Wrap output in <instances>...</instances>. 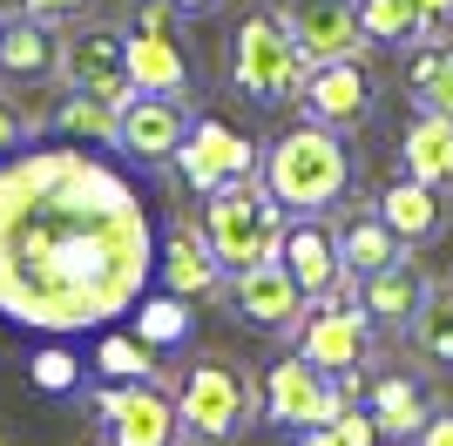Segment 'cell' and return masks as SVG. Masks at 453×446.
<instances>
[{
  "instance_id": "1",
  "label": "cell",
  "mask_w": 453,
  "mask_h": 446,
  "mask_svg": "<svg viewBox=\"0 0 453 446\" xmlns=\"http://www.w3.org/2000/svg\"><path fill=\"white\" fill-rule=\"evenodd\" d=\"M156 278V230L122 169L88 149L0 156V318L27 332H102Z\"/></svg>"
},
{
  "instance_id": "2",
  "label": "cell",
  "mask_w": 453,
  "mask_h": 446,
  "mask_svg": "<svg viewBox=\"0 0 453 446\" xmlns=\"http://www.w3.org/2000/svg\"><path fill=\"white\" fill-rule=\"evenodd\" d=\"M352 169H359L352 163V142L339 129H325V122H298V129H284L257 156L265 189L291 217H325L332 204H345L352 196Z\"/></svg>"
},
{
  "instance_id": "3",
  "label": "cell",
  "mask_w": 453,
  "mask_h": 446,
  "mask_svg": "<svg viewBox=\"0 0 453 446\" xmlns=\"http://www.w3.org/2000/svg\"><path fill=\"white\" fill-rule=\"evenodd\" d=\"M176 392V419L203 446H237L257 427V372L230 352H196L183 372H163Z\"/></svg>"
},
{
  "instance_id": "4",
  "label": "cell",
  "mask_w": 453,
  "mask_h": 446,
  "mask_svg": "<svg viewBox=\"0 0 453 446\" xmlns=\"http://www.w3.org/2000/svg\"><path fill=\"white\" fill-rule=\"evenodd\" d=\"M304 68H311V61H304L298 35L284 27V7L257 0V7L237 14L230 48H224V74H230V88L244 95L250 109H291V102H298Z\"/></svg>"
},
{
  "instance_id": "5",
  "label": "cell",
  "mask_w": 453,
  "mask_h": 446,
  "mask_svg": "<svg viewBox=\"0 0 453 446\" xmlns=\"http://www.w3.org/2000/svg\"><path fill=\"white\" fill-rule=\"evenodd\" d=\"M196 223H203L210 250H217V264H224V278H230V271H250V264L278 258L291 210L265 189V176H237V183H217L203 196V217Z\"/></svg>"
},
{
  "instance_id": "6",
  "label": "cell",
  "mask_w": 453,
  "mask_h": 446,
  "mask_svg": "<svg viewBox=\"0 0 453 446\" xmlns=\"http://www.w3.org/2000/svg\"><path fill=\"white\" fill-rule=\"evenodd\" d=\"M372 345H379V325L359 311V291L352 297H319V304H304L298 332H291V352L311 358L325 379H339V372H365L372 365Z\"/></svg>"
},
{
  "instance_id": "7",
  "label": "cell",
  "mask_w": 453,
  "mask_h": 446,
  "mask_svg": "<svg viewBox=\"0 0 453 446\" xmlns=\"http://www.w3.org/2000/svg\"><path fill=\"white\" fill-rule=\"evenodd\" d=\"M95 419L109 433V446H176L183 419H176V392L170 379H109L95 392Z\"/></svg>"
},
{
  "instance_id": "8",
  "label": "cell",
  "mask_w": 453,
  "mask_h": 446,
  "mask_svg": "<svg viewBox=\"0 0 453 446\" xmlns=\"http://www.w3.org/2000/svg\"><path fill=\"white\" fill-rule=\"evenodd\" d=\"M298 109L304 122H325V129H365L379 115V68L365 55H339V61H311L298 81Z\"/></svg>"
},
{
  "instance_id": "9",
  "label": "cell",
  "mask_w": 453,
  "mask_h": 446,
  "mask_svg": "<svg viewBox=\"0 0 453 446\" xmlns=\"http://www.w3.org/2000/svg\"><path fill=\"white\" fill-rule=\"evenodd\" d=\"M55 81L61 88H81V95H102V102H129V61H122V27L109 20H75L61 27L55 41Z\"/></svg>"
},
{
  "instance_id": "10",
  "label": "cell",
  "mask_w": 453,
  "mask_h": 446,
  "mask_svg": "<svg viewBox=\"0 0 453 446\" xmlns=\"http://www.w3.org/2000/svg\"><path fill=\"white\" fill-rule=\"evenodd\" d=\"M257 156H265V149L250 142L244 129H230V122H217V115H189V135L176 142L170 169L183 176V189L210 196L217 183H237V176H257Z\"/></svg>"
},
{
  "instance_id": "11",
  "label": "cell",
  "mask_w": 453,
  "mask_h": 446,
  "mask_svg": "<svg viewBox=\"0 0 453 446\" xmlns=\"http://www.w3.org/2000/svg\"><path fill=\"white\" fill-rule=\"evenodd\" d=\"M345 399L332 392V379H325L311 358H278V365L257 372V419H271V427H325L332 412H339Z\"/></svg>"
},
{
  "instance_id": "12",
  "label": "cell",
  "mask_w": 453,
  "mask_h": 446,
  "mask_svg": "<svg viewBox=\"0 0 453 446\" xmlns=\"http://www.w3.org/2000/svg\"><path fill=\"white\" fill-rule=\"evenodd\" d=\"M359 406L372 412V427L386 446H406L419 433V419L440 406V392H434V372L426 365H365V392H359Z\"/></svg>"
},
{
  "instance_id": "13",
  "label": "cell",
  "mask_w": 453,
  "mask_h": 446,
  "mask_svg": "<svg viewBox=\"0 0 453 446\" xmlns=\"http://www.w3.org/2000/svg\"><path fill=\"white\" fill-rule=\"evenodd\" d=\"M224 297H230V311L244 318L250 332H271V338H291V332H298V318H304V304H311V297L291 284V271H284L278 258L250 264V271H230Z\"/></svg>"
},
{
  "instance_id": "14",
  "label": "cell",
  "mask_w": 453,
  "mask_h": 446,
  "mask_svg": "<svg viewBox=\"0 0 453 446\" xmlns=\"http://www.w3.org/2000/svg\"><path fill=\"white\" fill-rule=\"evenodd\" d=\"M183 135H189V102L183 95H129V102L115 109V149L142 169H163Z\"/></svg>"
},
{
  "instance_id": "15",
  "label": "cell",
  "mask_w": 453,
  "mask_h": 446,
  "mask_svg": "<svg viewBox=\"0 0 453 446\" xmlns=\"http://www.w3.org/2000/svg\"><path fill=\"white\" fill-rule=\"evenodd\" d=\"M278 264L291 271V284H298L311 304H319V297H352L359 291V278L339 264V243H332V223L325 217H291L284 223Z\"/></svg>"
},
{
  "instance_id": "16",
  "label": "cell",
  "mask_w": 453,
  "mask_h": 446,
  "mask_svg": "<svg viewBox=\"0 0 453 446\" xmlns=\"http://www.w3.org/2000/svg\"><path fill=\"white\" fill-rule=\"evenodd\" d=\"M122 61H129V88L135 95H183L196 88V74H189V55L176 27H142V20H122Z\"/></svg>"
},
{
  "instance_id": "17",
  "label": "cell",
  "mask_w": 453,
  "mask_h": 446,
  "mask_svg": "<svg viewBox=\"0 0 453 446\" xmlns=\"http://www.w3.org/2000/svg\"><path fill=\"white\" fill-rule=\"evenodd\" d=\"M278 7H284V27L298 35L304 61H339L372 48L359 27V0H278Z\"/></svg>"
},
{
  "instance_id": "18",
  "label": "cell",
  "mask_w": 453,
  "mask_h": 446,
  "mask_svg": "<svg viewBox=\"0 0 453 446\" xmlns=\"http://www.w3.org/2000/svg\"><path fill=\"white\" fill-rule=\"evenodd\" d=\"M372 210L386 217V230H393L406 250H426V243H440L453 230V210H447V189H434V183H419V176H406L399 169L393 183L372 196Z\"/></svg>"
},
{
  "instance_id": "19",
  "label": "cell",
  "mask_w": 453,
  "mask_h": 446,
  "mask_svg": "<svg viewBox=\"0 0 453 446\" xmlns=\"http://www.w3.org/2000/svg\"><path fill=\"white\" fill-rule=\"evenodd\" d=\"M426 291H434V271H426L413 250H399L393 264H379V271H365V278H359V311L372 318L379 332H406Z\"/></svg>"
},
{
  "instance_id": "20",
  "label": "cell",
  "mask_w": 453,
  "mask_h": 446,
  "mask_svg": "<svg viewBox=\"0 0 453 446\" xmlns=\"http://www.w3.org/2000/svg\"><path fill=\"white\" fill-rule=\"evenodd\" d=\"M156 271H163V291L189 297V304L224 291V264H217V250H210V237H203L196 217L170 223V237H163V250H156Z\"/></svg>"
},
{
  "instance_id": "21",
  "label": "cell",
  "mask_w": 453,
  "mask_h": 446,
  "mask_svg": "<svg viewBox=\"0 0 453 446\" xmlns=\"http://www.w3.org/2000/svg\"><path fill=\"white\" fill-rule=\"evenodd\" d=\"M325 217H332V243H339V264L352 278H365V271H379V264H393L406 250L372 204H332Z\"/></svg>"
},
{
  "instance_id": "22",
  "label": "cell",
  "mask_w": 453,
  "mask_h": 446,
  "mask_svg": "<svg viewBox=\"0 0 453 446\" xmlns=\"http://www.w3.org/2000/svg\"><path fill=\"white\" fill-rule=\"evenodd\" d=\"M399 169L434 189H453V115L413 109V122L399 129Z\"/></svg>"
},
{
  "instance_id": "23",
  "label": "cell",
  "mask_w": 453,
  "mask_h": 446,
  "mask_svg": "<svg viewBox=\"0 0 453 446\" xmlns=\"http://www.w3.org/2000/svg\"><path fill=\"white\" fill-rule=\"evenodd\" d=\"M399 88L413 95V109H434V115H453V35L440 41H413L399 48Z\"/></svg>"
},
{
  "instance_id": "24",
  "label": "cell",
  "mask_w": 453,
  "mask_h": 446,
  "mask_svg": "<svg viewBox=\"0 0 453 446\" xmlns=\"http://www.w3.org/2000/svg\"><path fill=\"white\" fill-rule=\"evenodd\" d=\"M55 41L61 27H48L35 14L0 20V74L7 81H55Z\"/></svg>"
},
{
  "instance_id": "25",
  "label": "cell",
  "mask_w": 453,
  "mask_h": 446,
  "mask_svg": "<svg viewBox=\"0 0 453 446\" xmlns=\"http://www.w3.org/2000/svg\"><path fill=\"white\" fill-rule=\"evenodd\" d=\"M406 345L426 372H453V278H434V291L419 297L413 325H406Z\"/></svg>"
},
{
  "instance_id": "26",
  "label": "cell",
  "mask_w": 453,
  "mask_h": 446,
  "mask_svg": "<svg viewBox=\"0 0 453 446\" xmlns=\"http://www.w3.org/2000/svg\"><path fill=\"white\" fill-rule=\"evenodd\" d=\"M35 135H61V142H115V102L68 88L55 109H35Z\"/></svg>"
},
{
  "instance_id": "27",
  "label": "cell",
  "mask_w": 453,
  "mask_h": 446,
  "mask_svg": "<svg viewBox=\"0 0 453 446\" xmlns=\"http://www.w3.org/2000/svg\"><path fill=\"white\" fill-rule=\"evenodd\" d=\"M129 311H135V338H142V345H156V352L183 345L189 325H196V318H189V297H176V291H163V297H135Z\"/></svg>"
},
{
  "instance_id": "28",
  "label": "cell",
  "mask_w": 453,
  "mask_h": 446,
  "mask_svg": "<svg viewBox=\"0 0 453 446\" xmlns=\"http://www.w3.org/2000/svg\"><path fill=\"white\" fill-rule=\"evenodd\" d=\"M95 372L102 379H156V345H142V338H129V332H109L102 338V352H95Z\"/></svg>"
},
{
  "instance_id": "29",
  "label": "cell",
  "mask_w": 453,
  "mask_h": 446,
  "mask_svg": "<svg viewBox=\"0 0 453 446\" xmlns=\"http://www.w3.org/2000/svg\"><path fill=\"white\" fill-rule=\"evenodd\" d=\"M359 27H365L372 48H413V41H419L413 14H406L399 0H359Z\"/></svg>"
},
{
  "instance_id": "30",
  "label": "cell",
  "mask_w": 453,
  "mask_h": 446,
  "mask_svg": "<svg viewBox=\"0 0 453 446\" xmlns=\"http://www.w3.org/2000/svg\"><path fill=\"white\" fill-rule=\"evenodd\" d=\"M109 0H20V14L48 20V27H75V20H95Z\"/></svg>"
},
{
  "instance_id": "31",
  "label": "cell",
  "mask_w": 453,
  "mask_h": 446,
  "mask_svg": "<svg viewBox=\"0 0 453 446\" xmlns=\"http://www.w3.org/2000/svg\"><path fill=\"white\" fill-rule=\"evenodd\" d=\"M325 427L339 433V446H386V440H379V427H372V412H365L359 399H345V406L332 412Z\"/></svg>"
},
{
  "instance_id": "32",
  "label": "cell",
  "mask_w": 453,
  "mask_h": 446,
  "mask_svg": "<svg viewBox=\"0 0 453 446\" xmlns=\"http://www.w3.org/2000/svg\"><path fill=\"white\" fill-rule=\"evenodd\" d=\"M27 142H35V109H20L14 95L0 88V156H14Z\"/></svg>"
},
{
  "instance_id": "33",
  "label": "cell",
  "mask_w": 453,
  "mask_h": 446,
  "mask_svg": "<svg viewBox=\"0 0 453 446\" xmlns=\"http://www.w3.org/2000/svg\"><path fill=\"white\" fill-rule=\"evenodd\" d=\"M399 7L413 14L419 41H440V35H453V0H399Z\"/></svg>"
},
{
  "instance_id": "34",
  "label": "cell",
  "mask_w": 453,
  "mask_h": 446,
  "mask_svg": "<svg viewBox=\"0 0 453 446\" xmlns=\"http://www.w3.org/2000/svg\"><path fill=\"white\" fill-rule=\"evenodd\" d=\"M27 372H35L41 392H75V358H68V352H41Z\"/></svg>"
},
{
  "instance_id": "35",
  "label": "cell",
  "mask_w": 453,
  "mask_h": 446,
  "mask_svg": "<svg viewBox=\"0 0 453 446\" xmlns=\"http://www.w3.org/2000/svg\"><path fill=\"white\" fill-rule=\"evenodd\" d=\"M406 446H453V406H447V399H440V406L419 419V433H413Z\"/></svg>"
},
{
  "instance_id": "36",
  "label": "cell",
  "mask_w": 453,
  "mask_h": 446,
  "mask_svg": "<svg viewBox=\"0 0 453 446\" xmlns=\"http://www.w3.org/2000/svg\"><path fill=\"white\" fill-rule=\"evenodd\" d=\"M291 446H339L332 427H291Z\"/></svg>"
},
{
  "instance_id": "37",
  "label": "cell",
  "mask_w": 453,
  "mask_h": 446,
  "mask_svg": "<svg viewBox=\"0 0 453 446\" xmlns=\"http://www.w3.org/2000/svg\"><path fill=\"white\" fill-rule=\"evenodd\" d=\"M176 14H217V7H224V0H170Z\"/></svg>"
},
{
  "instance_id": "38",
  "label": "cell",
  "mask_w": 453,
  "mask_h": 446,
  "mask_svg": "<svg viewBox=\"0 0 453 446\" xmlns=\"http://www.w3.org/2000/svg\"><path fill=\"white\" fill-rule=\"evenodd\" d=\"M176 446H203V440H189V433H183V440H176Z\"/></svg>"
},
{
  "instance_id": "39",
  "label": "cell",
  "mask_w": 453,
  "mask_h": 446,
  "mask_svg": "<svg viewBox=\"0 0 453 446\" xmlns=\"http://www.w3.org/2000/svg\"><path fill=\"white\" fill-rule=\"evenodd\" d=\"M109 7H122V0H109Z\"/></svg>"
},
{
  "instance_id": "40",
  "label": "cell",
  "mask_w": 453,
  "mask_h": 446,
  "mask_svg": "<svg viewBox=\"0 0 453 446\" xmlns=\"http://www.w3.org/2000/svg\"><path fill=\"white\" fill-rule=\"evenodd\" d=\"M0 446H7V440H0Z\"/></svg>"
},
{
  "instance_id": "41",
  "label": "cell",
  "mask_w": 453,
  "mask_h": 446,
  "mask_svg": "<svg viewBox=\"0 0 453 446\" xmlns=\"http://www.w3.org/2000/svg\"><path fill=\"white\" fill-rule=\"evenodd\" d=\"M81 446H88V440H81Z\"/></svg>"
}]
</instances>
